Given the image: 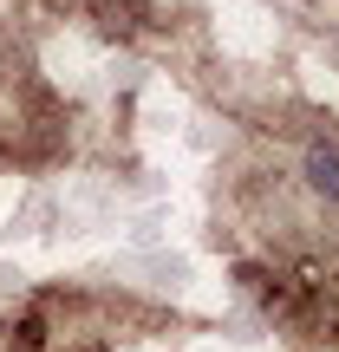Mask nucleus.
<instances>
[{
  "label": "nucleus",
  "mask_w": 339,
  "mask_h": 352,
  "mask_svg": "<svg viewBox=\"0 0 339 352\" xmlns=\"http://www.w3.org/2000/svg\"><path fill=\"white\" fill-rule=\"evenodd\" d=\"M300 170H307V183H314L327 202H339V144H314Z\"/></svg>",
  "instance_id": "nucleus-1"
}]
</instances>
